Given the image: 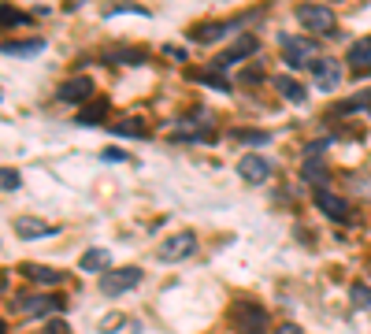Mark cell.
<instances>
[{"label": "cell", "mask_w": 371, "mask_h": 334, "mask_svg": "<svg viewBox=\"0 0 371 334\" xmlns=\"http://www.w3.org/2000/svg\"><path fill=\"white\" fill-rule=\"evenodd\" d=\"M278 48L289 67H312V56H315V41L312 37H301V34H278Z\"/></svg>", "instance_id": "1"}, {"label": "cell", "mask_w": 371, "mask_h": 334, "mask_svg": "<svg viewBox=\"0 0 371 334\" xmlns=\"http://www.w3.org/2000/svg\"><path fill=\"white\" fill-rule=\"evenodd\" d=\"M230 323L237 334H263V327H268V312H263L260 305L253 301H237L234 312H230Z\"/></svg>", "instance_id": "2"}, {"label": "cell", "mask_w": 371, "mask_h": 334, "mask_svg": "<svg viewBox=\"0 0 371 334\" xmlns=\"http://www.w3.org/2000/svg\"><path fill=\"white\" fill-rule=\"evenodd\" d=\"M141 282V267H119V272H108L100 279V293L104 298H119V293L134 290Z\"/></svg>", "instance_id": "3"}, {"label": "cell", "mask_w": 371, "mask_h": 334, "mask_svg": "<svg viewBox=\"0 0 371 334\" xmlns=\"http://www.w3.org/2000/svg\"><path fill=\"white\" fill-rule=\"evenodd\" d=\"M297 22L308 27L312 34H330L334 30V11L323 8V4H301L297 8Z\"/></svg>", "instance_id": "4"}, {"label": "cell", "mask_w": 371, "mask_h": 334, "mask_svg": "<svg viewBox=\"0 0 371 334\" xmlns=\"http://www.w3.org/2000/svg\"><path fill=\"white\" fill-rule=\"evenodd\" d=\"M193 253H197V238L190 234V230H182V234L167 238L164 246H160V260L164 264H175V260H186V256H193Z\"/></svg>", "instance_id": "5"}, {"label": "cell", "mask_w": 371, "mask_h": 334, "mask_svg": "<svg viewBox=\"0 0 371 334\" xmlns=\"http://www.w3.org/2000/svg\"><path fill=\"white\" fill-rule=\"evenodd\" d=\"M253 53H256V37H253V34H242L219 60H211V67H216V71H227V67H234L237 60H245V56H253Z\"/></svg>", "instance_id": "6"}, {"label": "cell", "mask_w": 371, "mask_h": 334, "mask_svg": "<svg viewBox=\"0 0 371 334\" xmlns=\"http://www.w3.org/2000/svg\"><path fill=\"white\" fill-rule=\"evenodd\" d=\"M237 175L245 178V182H268L271 178V163L256 156V152H249V156H242V163H237Z\"/></svg>", "instance_id": "7"}, {"label": "cell", "mask_w": 371, "mask_h": 334, "mask_svg": "<svg viewBox=\"0 0 371 334\" xmlns=\"http://www.w3.org/2000/svg\"><path fill=\"white\" fill-rule=\"evenodd\" d=\"M308 71H312V79L320 89H334L341 82V63L338 60H315Z\"/></svg>", "instance_id": "8"}, {"label": "cell", "mask_w": 371, "mask_h": 334, "mask_svg": "<svg viewBox=\"0 0 371 334\" xmlns=\"http://www.w3.org/2000/svg\"><path fill=\"white\" fill-rule=\"evenodd\" d=\"M315 208H320L327 220H346V201H341L338 194H330V189H315Z\"/></svg>", "instance_id": "9"}, {"label": "cell", "mask_w": 371, "mask_h": 334, "mask_svg": "<svg viewBox=\"0 0 371 334\" xmlns=\"http://www.w3.org/2000/svg\"><path fill=\"white\" fill-rule=\"evenodd\" d=\"M63 301L60 298H22L19 301V312L26 316H45V312H60Z\"/></svg>", "instance_id": "10"}, {"label": "cell", "mask_w": 371, "mask_h": 334, "mask_svg": "<svg viewBox=\"0 0 371 334\" xmlns=\"http://www.w3.org/2000/svg\"><path fill=\"white\" fill-rule=\"evenodd\" d=\"M93 93V79H71V82H63L60 86V100H67V105H74V100H86Z\"/></svg>", "instance_id": "11"}, {"label": "cell", "mask_w": 371, "mask_h": 334, "mask_svg": "<svg viewBox=\"0 0 371 334\" xmlns=\"http://www.w3.org/2000/svg\"><path fill=\"white\" fill-rule=\"evenodd\" d=\"M346 63H353V71H367L371 67V37H360V41L349 45Z\"/></svg>", "instance_id": "12"}, {"label": "cell", "mask_w": 371, "mask_h": 334, "mask_svg": "<svg viewBox=\"0 0 371 334\" xmlns=\"http://www.w3.org/2000/svg\"><path fill=\"white\" fill-rule=\"evenodd\" d=\"M78 267H82V272H93V275H97V272L108 275L112 253H108V249H89V253H82V264H78Z\"/></svg>", "instance_id": "13"}, {"label": "cell", "mask_w": 371, "mask_h": 334, "mask_svg": "<svg viewBox=\"0 0 371 334\" xmlns=\"http://www.w3.org/2000/svg\"><path fill=\"white\" fill-rule=\"evenodd\" d=\"M275 86H278V93H282L289 105H304V97H308V93H304V86L297 79H289V74H278Z\"/></svg>", "instance_id": "14"}, {"label": "cell", "mask_w": 371, "mask_h": 334, "mask_svg": "<svg viewBox=\"0 0 371 334\" xmlns=\"http://www.w3.org/2000/svg\"><path fill=\"white\" fill-rule=\"evenodd\" d=\"M234 27H237V22H204V27H197L190 37H193V41H201V45H208V41H216V37H223Z\"/></svg>", "instance_id": "15"}, {"label": "cell", "mask_w": 371, "mask_h": 334, "mask_svg": "<svg viewBox=\"0 0 371 334\" xmlns=\"http://www.w3.org/2000/svg\"><path fill=\"white\" fill-rule=\"evenodd\" d=\"M15 234L19 238H45V234H56V227L37 223V220H15Z\"/></svg>", "instance_id": "16"}, {"label": "cell", "mask_w": 371, "mask_h": 334, "mask_svg": "<svg viewBox=\"0 0 371 334\" xmlns=\"http://www.w3.org/2000/svg\"><path fill=\"white\" fill-rule=\"evenodd\" d=\"M104 115H108V100H93V105H86L82 112H78V119H74V123H82V126H97V123H104Z\"/></svg>", "instance_id": "17"}, {"label": "cell", "mask_w": 371, "mask_h": 334, "mask_svg": "<svg viewBox=\"0 0 371 334\" xmlns=\"http://www.w3.org/2000/svg\"><path fill=\"white\" fill-rule=\"evenodd\" d=\"M37 53H45V41H41V37H37V41H8V45H4V56H19V60L37 56Z\"/></svg>", "instance_id": "18"}, {"label": "cell", "mask_w": 371, "mask_h": 334, "mask_svg": "<svg viewBox=\"0 0 371 334\" xmlns=\"http://www.w3.org/2000/svg\"><path fill=\"white\" fill-rule=\"evenodd\" d=\"M22 272L30 275L34 282H41V286H56V282H63V272H52V267H37V264H26Z\"/></svg>", "instance_id": "19"}, {"label": "cell", "mask_w": 371, "mask_h": 334, "mask_svg": "<svg viewBox=\"0 0 371 334\" xmlns=\"http://www.w3.org/2000/svg\"><path fill=\"white\" fill-rule=\"evenodd\" d=\"M304 182H315V189H323V182H327V167H323L320 156H308V160H304Z\"/></svg>", "instance_id": "20"}, {"label": "cell", "mask_w": 371, "mask_h": 334, "mask_svg": "<svg viewBox=\"0 0 371 334\" xmlns=\"http://www.w3.org/2000/svg\"><path fill=\"white\" fill-rule=\"evenodd\" d=\"M108 63H126V67H134V63H145V53L141 48H115V53L104 56Z\"/></svg>", "instance_id": "21"}, {"label": "cell", "mask_w": 371, "mask_h": 334, "mask_svg": "<svg viewBox=\"0 0 371 334\" xmlns=\"http://www.w3.org/2000/svg\"><path fill=\"white\" fill-rule=\"evenodd\" d=\"M112 131L123 134V138H145V126H141L138 119H123V123H115Z\"/></svg>", "instance_id": "22"}, {"label": "cell", "mask_w": 371, "mask_h": 334, "mask_svg": "<svg viewBox=\"0 0 371 334\" xmlns=\"http://www.w3.org/2000/svg\"><path fill=\"white\" fill-rule=\"evenodd\" d=\"M360 108H371V89H364V93H356L341 105V112H360Z\"/></svg>", "instance_id": "23"}, {"label": "cell", "mask_w": 371, "mask_h": 334, "mask_svg": "<svg viewBox=\"0 0 371 334\" xmlns=\"http://www.w3.org/2000/svg\"><path fill=\"white\" fill-rule=\"evenodd\" d=\"M0 22H4V27H11V22H15V27H22V22H30V15H22V11H15V8H0Z\"/></svg>", "instance_id": "24"}, {"label": "cell", "mask_w": 371, "mask_h": 334, "mask_svg": "<svg viewBox=\"0 0 371 334\" xmlns=\"http://www.w3.org/2000/svg\"><path fill=\"white\" fill-rule=\"evenodd\" d=\"M349 298H353L356 308H371V290L364 286V282H356V286L349 290Z\"/></svg>", "instance_id": "25"}, {"label": "cell", "mask_w": 371, "mask_h": 334, "mask_svg": "<svg viewBox=\"0 0 371 334\" xmlns=\"http://www.w3.org/2000/svg\"><path fill=\"white\" fill-rule=\"evenodd\" d=\"M130 11H134V15H149V11H145V8H134V4H119V8H108V11H104V19H112V15H130Z\"/></svg>", "instance_id": "26"}, {"label": "cell", "mask_w": 371, "mask_h": 334, "mask_svg": "<svg viewBox=\"0 0 371 334\" xmlns=\"http://www.w3.org/2000/svg\"><path fill=\"white\" fill-rule=\"evenodd\" d=\"M22 186V175L15 171V167H4V189L11 194V189H19Z\"/></svg>", "instance_id": "27"}, {"label": "cell", "mask_w": 371, "mask_h": 334, "mask_svg": "<svg viewBox=\"0 0 371 334\" xmlns=\"http://www.w3.org/2000/svg\"><path fill=\"white\" fill-rule=\"evenodd\" d=\"M201 82H208V86H216V89H223V93H230V82L227 79H219V74H197Z\"/></svg>", "instance_id": "28"}, {"label": "cell", "mask_w": 371, "mask_h": 334, "mask_svg": "<svg viewBox=\"0 0 371 334\" xmlns=\"http://www.w3.org/2000/svg\"><path fill=\"white\" fill-rule=\"evenodd\" d=\"M237 138L253 141V145H263V141H268V134H263V131H237Z\"/></svg>", "instance_id": "29"}, {"label": "cell", "mask_w": 371, "mask_h": 334, "mask_svg": "<svg viewBox=\"0 0 371 334\" xmlns=\"http://www.w3.org/2000/svg\"><path fill=\"white\" fill-rule=\"evenodd\" d=\"M45 334H67V323H63V319H52V323H45Z\"/></svg>", "instance_id": "30"}, {"label": "cell", "mask_w": 371, "mask_h": 334, "mask_svg": "<svg viewBox=\"0 0 371 334\" xmlns=\"http://www.w3.org/2000/svg\"><path fill=\"white\" fill-rule=\"evenodd\" d=\"M104 160H108V163H119V160H126V152H119V149H104Z\"/></svg>", "instance_id": "31"}, {"label": "cell", "mask_w": 371, "mask_h": 334, "mask_svg": "<svg viewBox=\"0 0 371 334\" xmlns=\"http://www.w3.org/2000/svg\"><path fill=\"white\" fill-rule=\"evenodd\" d=\"M271 334H301V327H294V323H282L278 330H271Z\"/></svg>", "instance_id": "32"}]
</instances>
